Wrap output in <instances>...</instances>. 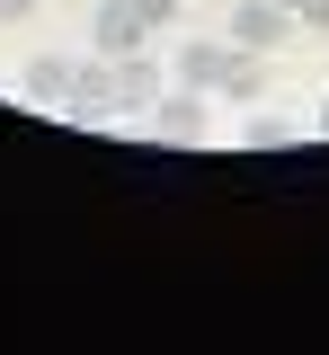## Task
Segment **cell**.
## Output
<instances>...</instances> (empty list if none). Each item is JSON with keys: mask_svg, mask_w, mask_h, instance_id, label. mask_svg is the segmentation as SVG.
<instances>
[{"mask_svg": "<svg viewBox=\"0 0 329 355\" xmlns=\"http://www.w3.org/2000/svg\"><path fill=\"white\" fill-rule=\"evenodd\" d=\"M294 36V9H285V0H240L232 9V44L240 53H267V44H285Z\"/></svg>", "mask_w": 329, "mask_h": 355, "instance_id": "1", "label": "cell"}, {"mask_svg": "<svg viewBox=\"0 0 329 355\" xmlns=\"http://www.w3.org/2000/svg\"><path fill=\"white\" fill-rule=\"evenodd\" d=\"M90 36H98V53L116 62V53H142V36H151V27H142V9H134V0H107Z\"/></svg>", "mask_w": 329, "mask_h": 355, "instance_id": "2", "label": "cell"}, {"mask_svg": "<svg viewBox=\"0 0 329 355\" xmlns=\"http://www.w3.org/2000/svg\"><path fill=\"white\" fill-rule=\"evenodd\" d=\"M223 62H232V36H196L187 53H178V89H223Z\"/></svg>", "mask_w": 329, "mask_h": 355, "instance_id": "3", "label": "cell"}, {"mask_svg": "<svg viewBox=\"0 0 329 355\" xmlns=\"http://www.w3.org/2000/svg\"><path fill=\"white\" fill-rule=\"evenodd\" d=\"M151 98H160V71L142 53H116V107H151Z\"/></svg>", "mask_w": 329, "mask_h": 355, "instance_id": "4", "label": "cell"}, {"mask_svg": "<svg viewBox=\"0 0 329 355\" xmlns=\"http://www.w3.org/2000/svg\"><path fill=\"white\" fill-rule=\"evenodd\" d=\"M151 133H160V142H196V133H205V107H196V89H178V98L151 116Z\"/></svg>", "mask_w": 329, "mask_h": 355, "instance_id": "5", "label": "cell"}, {"mask_svg": "<svg viewBox=\"0 0 329 355\" xmlns=\"http://www.w3.org/2000/svg\"><path fill=\"white\" fill-rule=\"evenodd\" d=\"M18 89H27V98H71V62H53V53H36V62L18 71Z\"/></svg>", "mask_w": 329, "mask_h": 355, "instance_id": "6", "label": "cell"}, {"mask_svg": "<svg viewBox=\"0 0 329 355\" xmlns=\"http://www.w3.org/2000/svg\"><path fill=\"white\" fill-rule=\"evenodd\" d=\"M71 98H81V107H116V62H90V71H71Z\"/></svg>", "mask_w": 329, "mask_h": 355, "instance_id": "7", "label": "cell"}, {"mask_svg": "<svg viewBox=\"0 0 329 355\" xmlns=\"http://www.w3.org/2000/svg\"><path fill=\"white\" fill-rule=\"evenodd\" d=\"M258 80H267L258 53H240V44H232V62H223V98H258Z\"/></svg>", "mask_w": 329, "mask_h": 355, "instance_id": "8", "label": "cell"}, {"mask_svg": "<svg viewBox=\"0 0 329 355\" xmlns=\"http://www.w3.org/2000/svg\"><path fill=\"white\" fill-rule=\"evenodd\" d=\"M249 142H267V151H276V142H294V125H285V116H249Z\"/></svg>", "mask_w": 329, "mask_h": 355, "instance_id": "9", "label": "cell"}, {"mask_svg": "<svg viewBox=\"0 0 329 355\" xmlns=\"http://www.w3.org/2000/svg\"><path fill=\"white\" fill-rule=\"evenodd\" d=\"M142 9V27H169V18H178V0H134Z\"/></svg>", "mask_w": 329, "mask_h": 355, "instance_id": "10", "label": "cell"}, {"mask_svg": "<svg viewBox=\"0 0 329 355\" xmlns=\"http://www.w3.org/2000/svg\"><path fill=\"white\" fill-rule=\"evenodd\" d=\"M294 27H329V0H294Z\"/></svg>", "mask_w": 329, "mask_h": 355, "instance_id": "11", "label": "cell"}, {"mask_svg": "<svg viewBox=\"0 0 329 355\" xmlns=\"http://www.w3.org/2000/svg\"><path fill=\"white\" fill-rule=\"evenodd\" d=\"M27 9H36V0H0V18H27Z\"/></svg>", "mask_w": 329, "mask_h": 355, "instance_id": "12", "label": "cell"}, {"mask_svg": "<svg viewBox=\"0 0 329 355\" xmlns=\"http://www.w3.org/2000/svg\"><path fill=\"white\" fill-rule=\"evenodd\" d=\"M285 9H294V0H285Z\"/></svg>", "mask_w": 329, "mask_h": 355, "instance_id": "13", "label": "cell"}]
</instances>
